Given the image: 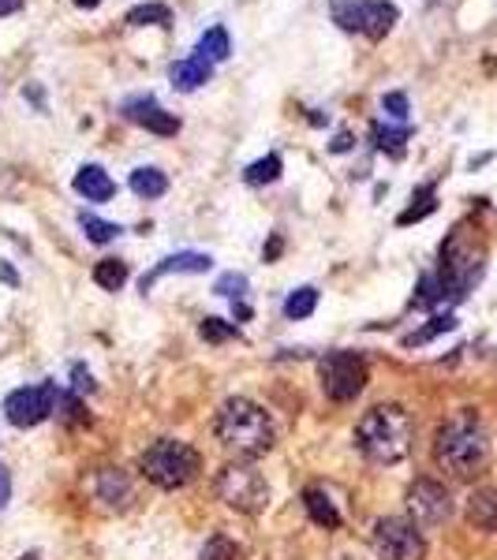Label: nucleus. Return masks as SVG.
Returning a JSON list of instances; mask_svg holds the SVG:
<instances>
[{
    "instance_id": "obj_15",
    "label": "nucleus",
    "mask_w": 497,
    "mask_h": 560,
    "mask_svg": "<svg viewBox=\"0 0 497 560\" xmlns=\"http://www.w3.org/2000/svg\"><path fill=\"white\" fill-rule=\"evenodd\" d=\"M210 75H213V64H210V60H202L199 53L187 56V60H176V64L169 68V79H172V86H176L180 94L199 90L202 83H210Z\"/></svg>"
},
{
    "instance_id": "obj_36",
    "label": "nucleus",
    "mask_w": 497,
    "mask_h": 560,
    "mask_svg": "<svg viewBox=\"0 0 497 560\" xmlns=\"http://www.w3.org/2000/svg\"><path fill=\"white\" fill-rule=\"evenodd\" d=\"M0 280H4L8 288H15V284H19V273H15V269L8 266V262H0Z\"/></svg>"
},
{
    "instance_id": "obj_7",
    "label": "nucleus",
    "mask_w": 497,
    "mask_h": 560,
    "mask_svg": "<svg viewBox=\"0 0 497 560\" xmlns=\"http://www.w3.org/2000/svg\"><path fill=\"white\" fill-rule=\"evenodd\" d=\"M397 15V4H389V0H333V19L370 42H382L397 23Z\"/></svg>"
},
{
    "instance_id": "obj_35",
    "label": "nucleus",
    "mask_w": 497,
    "mask_h": 560,
    "mask_svg": "<svg viewBox=\"0 0 497 560\" xmlns=\"http://www.w3.org/2000/svg\"><path fill=\"white\" fill-rule=\"evenodd\" d=\"M94 385H90V374H86L83 366H75V392H90Z\"/></svg>"
},
{
    "instance_id": "obj_4",
    "label": "nucleus",
    "mask_w": 497,
    "mask_h": 560,
    "mask_svg": "<svg viewBox=\"0 0 497 560\" xmlns=\"http://www.w3.org/2000/svg\"><path fill=\"white\" fill-rule=\"evenodd\" d=\"M139 467L142 475L150 478L154 486H161V490H180V486H187L191 478L199 475L202 456L187 441L161 437V441H154V445L142 452Z\"/></svg>"
},
{
    "instance_id": "obj_37",
    "label": "nucleus",
    "mask_w": 497,
    "mask_h": 560,
    "mask_svg": "<svg viewBox=\"0 0 497 560\" xmlns=\"http://www.w3.org/2000/svg\"><path fill=\"white\" fill-rule=\"evenodd\" d=\"M19 8H23V0H0V19H4V15H15Z\"/></svg>"
},
{
    "instance_id": "obj_29",
    "label": "nucleus",
    "mask_w": 497,
    "mask_h": 560,
    "mask_svg": "<svg viewBox=\"0 0 497 560\" xmlns=\"http://www.w3.org/2000/svg\"><path fill=\"white\" fill-rule=\"evenodd\" d=\"M415 292H419V295H415L412 303H415V307H426V310L434 307V303H441V299H445V292H441L438 273H426V277L419 280V288H415Z\"/></svg>"
},
{
    "instance_id": "obj_39",
    "label": "nucleus",
    "mask_w": 497,
    "mask_h": 560,
    "mask_svg": "<svg viewBox=\"0 0 497 560\" xmlns=\"http://www.w3.org/2000/svg\"><path fill=\"white\" fill-rule=\"evenodd\" d=\"M75 4H79V8H86V12H90V8H98L101 0H75Z\"/></svg>"
},
{
    "instance_id": "obj_11",
    "label": "nucleus",
    "mask_w": 497,
    "mask_h": 560,
    "mask_svg": "<svg viewBox=\"0 0 497 560\" xmlns=\"http://www.w3.org/2000/svg\"><path fill=\"white\" fill-rule=\"evenodd\" d=\"M408 512H412V523L419 531L423 527H441L445 519L453 516V497L434 478H419L408 490Z\"/></svg>"
},
{
    "instance_id": "obj_31",
    "label": "nucleus",
    "mask_w": 497,
    "mask_h": 560,
    "mask_svg": "<svg viewBox=\"0 0 497 560\" xmlns=\"http://www.w3.org/2000/svg\"><path fill=\"white\" fill-rule=\"evenodd\" d=\"M199 560H236V546H232L228 538H221V534H213Z\"/></svg>"
},
{
    "instance_id": "obj_23",
    "label": "nucleus",
    "mask_w": 497,
    "mask_h": 560,
    "mask_svg": "<svg viewBox=\"0 0 497 560\" xmlns=\"http://www.w3.org/2000/svg\"><path fill=\"white\" fill-rule=\"evenodd\" d=\"M408 127H389V124H374V131H370V139H374V146L378 150H385V154L400 157L404 154V142H408Z\"/></svg>"
},
{
    "instance_id": "obj_12",
    "label": "nucleus",
    "mask_w": 497,
    "mask_h": 560,
    "mask_svg": "<svg viewBox=\"0 0 497 560\" xmlns=\"http://www.w3.org/2000/svg\"><path fill=\"white\" fill-rule=\"evenodd\" d=\"M124 120H131V124L146 127V131H154V135H176L180 131V120L172 116V112H165L161 105H157L150 94H139V98H128L124 101Z\"/></svg>"
},
{
    "instance_id": "obj_5",
    "label": "nucleus",
    "mask_w": 497,
    "mask_h": 560,
    "mask_svg": "<svg viewBox=\"0 0 497 560\" xmlns=\"http://www.w3.org/2000/svg\"><path fill=\"white\" fill-rule=\"evenodd\" d=\"M483 266H486V254L483 247H475L468 243L464 236V228H456L453 236L445 239V247H441V292L445 299H464V295L479 284L483 277Z\"/></svg>"
},
{
    "instance_id": "obj_24",
    "label": "nucleus",
    "mask_w": 497,
    "mask_h": 560,
    "mask_svg": "<svg viewBox=\"0 0 497 560\" xmlns=\"http://www.w3.org/2000/svg\"><path fill=\"white\" fill-rule=\"evenodd\" d=\"M172 12L165 4H135L128 12V27H169Z\"/></svg>"
},
{
    "instance_id": "obj_25",
    "label": "nucleus",
    "mask_w": 497,
    "mask_h": 560,
    "mask_svg": "<svg viewBox=\"0 0 497 560\" xmlns=\"http://www.w3.org/2000/svg\"><path fill=\"white\" fill-rule=\"evenodd\" d=\"M79 228L86 232V239L90 243H113L116 236H120V224L113 221H101V217H94V213H79Z\"/></svg>"
},
{
    "instance_id": "obj_20",
    "label": "nucleus",
    "mask_w": 497,
    "mask_h": 560,
    "mask_svg": "<svg viewBox=\"0 0 497 560\" xmlns=\"http://www.w3.org/2000/svg\"><path fill=\"white\" fill-rule=\"evenodd\" d=\"M195 53L202 56V60H210V64H221V60H228V53H232V42H228V30L225 27H210L206 34L199 38V45H195Z\"/></svg>"
},
{
    "instance_id": "obj_38",
    "label": "nucleus",
    "mask_w": 497,
    "mask_h": 560,
    "mask_svg": "<svg viewBox=\"0 0 497 560\" xmlns=\"http://www.w3.org/2000/svg\"><path fill=\"white\" fill-rule=\"evenodd\" d=\"M348 146H352V139H348V135H337V142H333V150L341 154V150H348Z\"/></svg>"
},
{
    "instance_id": "obj_30",
    "label": "nucleus",
    "mask_w": 497,
    "mask_h": 560,
    "mask_svg": "<svg viewBox=\"0 0 497 560\" xmlns=\"http://www.w3.org/2000/svg\"><path fill=\"white\" fill-rule=\"evenodd\" d=\"M199 333H202V340H206V344H225V340H232V336H240V333H236V325L221 322V318H206Z\"/></svg>"
},
{
    "instance_id": "obj_22",
    "label": "nucleus",
    "mask_w": 497,
    "mask_h": 560,
    "mask_svg": "<svg viewBox=\"0 0 497 560\" xmlns=\"http://www.w3.org/2000/svg\"><path fill=\"white\" fill-rule=\"evenodd\" d=\"M314 307H318V288H296V292L284 299V318H292V322H303V318H311Z\"/></svg>"
},
{
    "instance_id": "obj_40",
    "label": "nucleus",
    "mask_w": 497,
    "mask_h": 560,
    "mask_svg": "<svg viewBox=\"0 0 497 560\" xmlns=\"http://www.w3.org/2000/svg\"><path fill=\"white\" fill-rule=\"evenodd\" d=\"M19 560H38V557H34V553H27V557H19Z\"/></svg>"
},
{
    "instance_id": "obj_28",
    "label": "nucleus",
    "mask_w": 497,
    "mask_h": 560,
    "mask_svg": "<svg viewBox=\"0 0 497 560\" xmlns=\"http://www.w3.org/2000/svg\"><path fill=\"white\" fill-rule=\"evenodd\" d=\"M453 325H456V318H453V314H438V318H430V322H426L423 329H419V333L404 336V344H408V348H419V344H430V340H434V336L449 333V329H453Z\"/></svg>"
},
{
    "instance_id": "obj_26",
    "label": "nucleus",
    "mask_w": 497,
    "mask_h": 560,
    "mask_svg": "<svg viewBox=\"0 0 497 560\" xmlns=\"http://www.w3.org/2000/svg\"><path fill=\"white\" fill-rule=\"evenodd\" d=\"M434 206H438V202H434V187L426 183V187H419V191H415V195H412V206H408V210L400 213L397 224L423 221V217H430V213H434Z\"/></svg>"
},
{
    "instance_id": "obj_6",
    "label": "nucleus",
    "mask_w": 497,
    "mask_h": 560,
    "mask_svg": "<svg viewBox=\"0 0 497 560\" xmlns=\"http://www.w3.org/2000/svg\"><path fill=\"white\" fill-rule=\"evenodd\" d=\"M217 497H221L228 508L255 516V512H262L266 501H270V486H266V478H262V471H258L255 463L236 460L217 475Z\"/></svg>"
},
{
    "instance_id": "obj_21",
    "label": "nucleus",
    "mask_w": 497,
    "mask_h": 560,
    "mask_svg": "<svg viewBox=\"0 0 497 560\" xmlns=\"http://www.w3.org/2000/svg\"><path fill=\"white\" fill-rule=\"evenodd\" d=\"M94 284H101L105 292H120L124 284H128V262H120V258H105L94 266Z\"/></svg>"
},
{
    "instance_id": "obj_8",
    "label": "nucleus",
    "mask_w": 497,
    "mask_h": 560,
    "mask_svg": "<svg viewBox=\"0 0 497 560\" xmlns=\"http://www.w3.org/2000/svg\"><path fill=\"white\" fill-rule=\"evenodd\" d=\"M363 385H367L363 355H355V351H329L326 359H322V389H326L329 400L348 404V400H355L363 392Z\"/></svg>"
},
{
    "instance_id": "obj_3",
    "label": "nucleus",
    "mask_w": 497,
    "mask_h": 560,
    "mask_svg": "<svg viewBox=\"0 0 497 560\" xmlns=\"http://www.w3.org/2000/svg\"><path fill=\"white\" fill-rule=\"evenodd\" d=\"M217 441L236 460H258L273 448V422L255 400L232 396L217 411Z\"/></svg>"
},
{
    "instance_id": "obj_17",
    "label": "nucleus",
    "mask_w": 497,
    "mask_h": 560,
    "mask_svg": "<svg viewBox=\"0 0 497 560\" xmlns=\"http://www.w3.org/2000/svg\"><path fill=\"white\" fill-rule=\"evenodd\" d=\"M303 504H307V516H311L318 527H326V531H337V527H341V512H337V504L329 501L326 490H318V486L303 490Z\"/></svg>"
},
{
    "instance_id": "obj_32",
    "label": "nucleus",
    "mask_w": 497,
    "mask_h": 560,
    "mask_svg": "<svg viewBox=\"0 0 497 560\" xmlns=\"http://www.w3.org/2000/svg\"><path fill=\"white\" fill-rule=\"evenodd\" d=\"M382 109H385V116L389 120H408V94H400V90H393V94H385L382 98Z\"/></svg>"
},
{
    "instance_id": "obj_16",
    "label": "nucleus",
    "mask_w": 497,
    "mask_h": 560,
    "mask_svg": "<svg viewBox=\"0 0 497 560\" xmlns=\"http://www.w3.org/2000/svg\"><path fill=\"white\" fill-rule=\"evenodd\" d=\"M75 191L86 198V202H109L116 195V183L109 180V172L101 165H83L75 172Z\"/></svg>"
},
{
    "instance_id": "obj_10",
    "label": "nucleus",
    "mask_w": 497,
    "mask_h": 560,
    "mask_svg": "<svg viewBox=\"0 0 497 560\" xmlns=\"http://www.w3.org/2000/svg\"><path fill=\"white\" fill-rule=\"evenodd\" d=\"M57 396L60 389L53 381L30 385V389H15L4 400V419L12 422V426H19V430H30V426H38V422H45L57 411Z\"/></svg>"
},
{
    "instance_id": "obj_1",
    "label": "nucleus",
    "mask_w": 497,
    "mask_h": 560,
    "mask_svg": "<svg viewBox=\"0 0 497 560\" xmlns=\"http://www.w3.org/2000/svg\"><path fill=\"white\" fill-rule=\"evenodd\" d=\"M434 460L445 475L468 482L490 463V434L475 411H456L434 437Z\"/></svg>"
},
{
    "instance_id": "obj_13",
    "label": "nucleus",
    "mask_w": 497,
    "mask_h": 560,
    "mask_svg": "<svg viewBox=\"0 0 497 560\" xmlns=\"http://www.w3.org/2000/svg\"><path fill=\"white\" fill-rule=\"evenodd\" d=\"M90 486H94V497H98L105 508H116V512H124V508L135 501V486H131V478L124 475L120 467H101Z\"/></svg>"
},
{
    "instance_id": "obj_9",
    "label": "nucleus",
    "mask_w": 497,
    "mask_h": 560,
    "mask_svg": "<svg viewBox=\"0 0 497 560\" xmlns=\"http://www.w3.org/2000/svg\"><path fill=\"white\" fill-rule=\"evenodd\" d=\"M374 553L382 560H423L426 557V542L423 531L415 527L412 519H378L374 527Z\"/></svg>"
},
{
    "instance_id": "obj_19",
    "label": "nucleus",
    "mask_w": 497,
    "mask_h": 560,
    "mask_svg": "<svg viewBox=\"0 0 497 560\" xmlns=\"http://www.w3.org/2000/svg\"><path fill=\"white\" fill-rule=\"evenodd\" d=\"M128 183H131V191H135L139 198H146V202H150V198H161L165 191H169V176H165L161 168H154V165L135 168Z\"/></svg>"
},
{
    "instance_id": "obj_18",
    "label": "nucleus",
    "mask_w": 497,
    "mask_h": 560,
    "mask_svg": "<svg viewBox=\"0 0 497 560\" xmlns=\"http://www.w3.org/2000/svg\"><path fill=\"white\" fill-rule=\"evenodd\" d=\"M468 523L479 531H497V490H475L468 497Z\"/></svg>"
},
{
    "instance_id": "obj_14",
    "label": "nucleus",
    "mask_w": 497,
    "mask_h": 560,
    "mask_svg": "<svg viewBox=\"0 0 497 560\" xmlns=\"http://www.w3.org/2000/svg\"><path fill=\"white\" fill-rule=\"evenodd\" d=\"M213 266V258L210 254H199V251H180V254H172V258H165V262H157L146 277H142V292L146 288H154V280L161 277H169V273H206V269Z\"/></svg>"
},
{
    "instance_id": "obj_33",
    "label": "nucleus",
    "mask_w": 497,
    "mask_h": 560,
    "mask_svg": "<svg viewBox=\"0 0 497 560\" xmlns=\"http://www.w3.org/2000/svg\"><path fill=\"white\" fill-rule=\"evenodd\" d=\"M243 288H247V277H243V273H225V277L213 284L217 295H243Z\"/></svg>"
},
{
    "instance_id": "obj_34",
    "label": "nucleus",
    "mask_w": 497,
    "mask_h": 560,
    "mask_svg": "<svg viewBox=\"0 0 497 560\" xmlns=\"http://www.w3.org/2000/svg\"><path fill=\"white\" fill-rule=\"evenodd\" d=\"M12 501V475H8V467H0V512L8 508Z\"/></svg>"
},
{
    "instance_id": "obj_2",
    "label": "nucleus",
    "mask_w": 497,
    "mask_h": 560,
    "mask_svg": "<svg viewBox=\"0 0 497 560\" xmlns=\"http://www.w3.org/2000/svg\"><path fill=\"white\" fill-rule=\"evenodd\" d=\"M415 422L400 404H378L355 426V445L370 463H400L412 452Z\"/></svg>"
},
{
    "instance_id": "obj_27",
    "label": "nucleus",
    "mask_w": 497,
    "mask_h": 560,
    "mask_svg": "<svg viewBox=\"0 0 497 560\" xmlns=\"http://www.w3.org/2000/svg\"><path fill=\"white\" fill-rule=\"evenodd\" d=\"M277 176H281V157H277V154H266L262 161H255V165H247V172H243V180L251 183V187L273 183Z\"/></svg>"
}]
</instances>
